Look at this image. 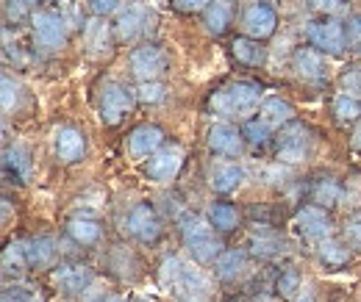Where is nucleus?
Wrapping results in <instances>:
<instances>
[{
  "mask_svg": "<svg viewBox=\"0 0 361 302\" xmlns=\"http://www.w3.org/2000/svg\"><path fill=\"white\" fill-rule=\"evenodd\" d=\"M159 283L178 302H212V297H214L212 277L203 269H197L195 263L178 258V256H167L161 260Z\"/></svg>",
  "mask_w": 361,
  "mask_h": 302,
  "instance_id": "obj_1",
  "label": "nucleus"
},
{
  "mask_svg": "<svg viewBox=\"0 0 361 302\" xmlns=\"http://www.w3.org/2000/svg\"><path fill=\"white\" fill-rule=\"evenodd\" d=\"M264 100V89L256 81H247V78H239V81H231L228 87L217 89L212 97H209V111L220 120H245L247 114L259 111Z\"/></svg>",
  "mask_w": 361,
  "mask_h": 302,
  "instance_id": "obj_2",
  "label": "nucleus"
},
{
  "mask_svg": "<svg viewBox=\"0 0 361 302\" xmlns=\"http://www.w3.org/2000/svg\"><path fill=\"white\" fill-rule=\"evenodd\" d=\"M178 227L189 256L197 260V263H214V260L223 256V244L214 236V227H212L209 216L203 219V216L197 214H183L178 219Z\"/></svg>",
  "mask_w": 361,
  "mask_h": 302,
  "instance_id": "obj_3",
  "label": "nucleus"
},
{
  "mask_svg": "<svg viewBox=\"0 0 361 302\" xmlns=\"http://www.w3.org/2000/svg\"><path fill=\"white\" fill-rule=\"evenodd\" d=\"M136 103L134 89H128L117 78H103L94 89V108L103 125H120Z\"/></svg>",
  "mask_w": 361,
  "mask_h": 302,
  "instance_id": "obj_4",
  "label": "nucleus"
},
{
  "mask_svg": "<svg viewBox=\"0 0 361 302\" xmlns=\"http://www.w3.org/2000/svg\"><path fill=\"white\" fill-rule=\"evenodd\" d=\"M31 37L39 50H61L70 42V23L56 8H37L31 17Z\"/></svg>",
  "mask_w": 361,
  "mask_h": 302,
  "instance_id": "obj_5",
  "label": "nucleus"
},
{
  "mask_svg": "<svg viewBox=\"0 0 361 302\" xmlns=\"http://www.w3.org/2000/svg\"><path fill=\"white\" fill-rule=\"evenodd\" d=\"M128 67H131V75L136 81H161L170 70V56L164 53V47L153 42H142L139 47L131 50L128 56Z\"/></svg>",
  "mask_w": 361,
  "mask_h": 302,
  "instance_id": "obj_6",
  "label": "nucleus"
},
{
  "mask_svg": "<svg viewBox=\"0 0 361 302\" xmlns=\"http://www.w3.org/2000/svg\"><path fill=\"white\" fill-rule=\"evenodd\" d=\"M306 39L312 47H317L325 56H342L348 47V37H345V23H339L331 14H322L319 20L306 23Z\"/></svg>",
  "mask_w": 361,
  "mask_h": 302,
  "instance_id": "obj_7",
  "label": "nucleus"
},
{
  "mask_svg": "<svg viewBox=\"0 0 361 302\" xmlns=\"http://www.w3.org/2000/svg\"><path fill=\"white\" fill-rule=\"evenodd\" d=\"M153 8L142 0L134 3H126L114 20V34H117V42H136L142 39L150 28H153Z\"/></svg>",
  "mask_w": 361,
  "mask_h": 302,
  "instance_id": "obj_8",
  "label": "nucleus"
},
{
  "mask_svg": "<svg viewBox=\"0 0 361 302\" xmlns=\"http://www.w3.org/2000/svg\"><path fill=\"white\" fill-rule=\"evenodd\" d=\"M309 153H312V133H309L306 125L289 122V125L281 128L278 139H275V156H278V161H283V164H300V161L309 158Z\"/></svg>",
  "mask_w": 361,
  "mask_h": 302,
  "instance_id": "obj_9",
  "label": "nucleus"
},
{
  "mask_svg": "<svg viewBox=\"0 0 361 302\" xmlns=\"http://www.w3.org/2000/svg\"><path fill=\"white\" fill-rule=\"evenodd\" d=\"M239 23H242L245 37H253V39L264 42V39H270L272 34H275V28H278V11L267 0H250L245 6V11H242Z\"/></svg>",
  "mask_w": 361,
  "mask_h": 302,
  "instance_id": "obj_10",
  "label": "nucleus"
},
{
  "mask_svg": "<svg viewBox=\"0 0 361 302\" xmlns=\"http://www.w3.org/2000/svg\"><path fill=\"white\" fill-rule=\"evenodd\" d=\"M180 167H183V147L176 144V141H170V144L159 147V150L147 158V164H145V177L153 180V183H170V180L178 177Z\"/></svg>",
  "mask_w": 361,
  "mask_h": 302,
  "instance_id": "obj_11",
  "label": "nucleus"
},
{
  "mask_svg": "<svg viewBox=\"0 0 361 302\" xmlns=\"http://www.w3.org/2000/svg\"><path fill=\"white\" fill-rule=\"evenodd\" d=\"M126 230L136 241L153 244L161 236V219H159L156 208L150 203H136L134 208L126 214Z\"/></svg>",
  "mask_w": 361,
  "mask_h": 302,
  "instance_id": "obj_12",
  "label": "nucleus"
},
{
  "mask_svg": "<svg viewBox=\"0 0 361 302\" xmlns=\"http://www.w3.org/2000/svg\"><path fill=\"white\" fill-rule=\"evenodd\" d=\"M295 230L306 239V241H312V244H319V241H325V239H331L334 236V222H331V216L328 211L322 208V206H303L298 214H295Z\"/></svg>",
  "mask_w": 361,
  "mask_h": 302,
  "instance_id": "obj_13",
  "label": "nucleus"
},
{
  "mask_svg": "<svg viewBox=\"0 0 361 302\" xmlns=\"http://www.w3.org/2000/svg\"><path fill=\"white\" fill-rule=\"evenodd\" d=\"M325 53H319L317 47H298L292 56V70L303 84L319 87L328 81V64L322 58Z\"/></svg>",
  "mask_w": 361,
  "mask_h": 302,
  "instance_id": "obj_14",
  "label": "nucleus"
},
{
  "mask_svg": "<svg viewBox=\"0 0 361 302\" xmlns=\"http://www.w3.org/2000/svg\"><path fill=\"white\" fill-rule=\"evenodd\" d=\"M209 150L214 153V156H223V158H239L242 156V150H245V133L236 128V125H231V122H214L212 128H209Z\"/></svg>",
  "mask_w": 361,
  "mask_h": 302,
  "instance_id": "obj_15",
  "label": "nucleus"
},
{
  "mask_svg": "<svg viewBox=\"0 0 361 302\" xmlns=\"http://www.w3.org/2000/svg\"><path fill=\"white\" fill-rule=\"evenodd\" d=\"M53 150L59 156V161L64 164H78L87 156V136L84 130L75 125H61L53 133Z\"/></svg>",
  "mask_w": 361,
  "mask_h": 302,
  "instance_id": "obj_16",
  "label": "nucleus"
},
{
  "mask_svg": "<svg viewBox=\"0 0 361 302\" xmlns=\"http://www.w3.org/2000/svg\"><path fill=\"white\" fill-rule=\"evenodd\" d=\"M159 147H164V130L153 122H142L128 133V156L134 161H147Z\"/></svg>",
  "mask_w": 361,
  "mask_h": 302,
  "instance_id": "obj_17",
  "label": "nucleus"
},
{
  "mask_svg": "<svg viewBox=\"0 0 361 302\" xmlns=\"http://www.w3.org/2000/svg\"><path fill=\"white\" fill-rule=\"evenodd\" d=\"M114 25L109 23V17H92L90 23L84 25V47L92 58H103L111 53L114 47Z\"/></svg>",
  "mask_w": 361,
  "mask_h": 302,
  "instance_id": "obj_18",
  "label": "nucleus"
},
{
  "mask_svg": "<svg viewBox=\"0 0 361 302\" xmlns=\"http://www.w3.org/2000/svg\"><path fill=\"white\" fill-rule=\"evenodd\" d=\"M53 283L64 294H87L90 286L94 283V275L84 263H61L53 269Z\"/></svg>",
  "mask_w": 361,
  "mask_h": 302,
  "instance_id": "obj_19",
  "label": "nucleus"
},
{
  "mask_svg": "<svg viewBox=\"0 0 361 302\" xmlns=\"http://www.w3.org/2000/svg\"><path fill=\"white\" fill-rule=\"evenodd\" d=\"M31 153L25 144H8L3 150V177L8 183H17L23 186L28 177H31Z\"/></svg>",
  "mask_w": 361,
  "mask_h": 302,
  "instance_id": "obj_20",
  "label": "nucleus"
},
{
  "mask_svg": "<svg viewBox=\"0 0 361 302\" xmlns=\"http://www.w3.org/2000/svg\"><path fill=\"white\" fill-rule=\"evenodd\" d=\"M245 180V170L236 164V161H217L212 164L209 170V186L217 191V194H231L242 186Z\"/></svg>",
  "mask_w": 361,
  "mask_h": 302,
  "instance_id": "obj_21",
  "label": "nucleus"
},
{
  "mask_svg": "<svg viewBox=\"0 0 361 302\" xmlns=\"http://www.w3.org/2000/svg\"><path fill=\"white\" fill-rule=\"evenodd\" d=\"M233 23V0H212L203 11V28L212 37H223Z\"/></svg>",
  "mask_w": 361,
  "mask_h": 302,
  "instance_id": "obj_22",
  "label": "nucleus"
},
{
  "mask_svg": "<svg viewBox=\"0 0 361 302\" xmlns=\"http://www.w3.org/2000/svg\"><path fill=\"white\" fill-rule=\"evenodd\" d=\"M259 120H264L270 128H283L295 122V106L283 97H264L259 106Z\"/></svg>",
  "mask_w": 361,
  "mask_h": 302,
  "instance_id": "obj_23",
  "label": "nucleus"
},
{
  "mask_svg": "<svg viewBox=\"0 0 361 302\" xmlns=\"http://www.w3.org/2000/svg\"><path fill=\"white\" fill-rule=\"evenodd\" d=\"M67 233H70V239H73L75 244H81V247H94V244H100V239H103V225H100L97 219H92V216H73V219L67 222Z\"/></svg>",
  "mask_w": 361,
  "mask_h": 302,
  "instance_id": "obj_24",
  "label": "nucleus"
},
{
  "mask_svg": "<svg viewBox=\"0 0 361 302\" xmlns=\"http://www.w3.org/2000/svg\"><path fill=\"white\" fill-rule=\"evenodd\" d=\"M231 53L245 67H262L267 61V47L262 44V39H253V37H236L231 42Z\"/></svg>",
  "mask_w": 361,
  "mask_h": 302,
  "instance_id": "obj_25",
  "label": "nucleus"
},
{
  "mask_svg": "<svg viewBox=\"0 0 361 302\" xmlns=\"http://www.w3.org/2000/svg\"><path fill=\"white\" fill-rule=\"evenodd\" d=\"M245 269H247V253L245 250H226L220 258L214 260V275L220 280H226V283L242 277Z\"/></svg>",
  "mask_w": 361,
  "mask_h": 302,
  "instance_id": "obj_26",
  "label": "nucleus"
},
{
  "mask_svg": "<svg viewBox=\"0 0 361 302\" xmlns=\"http://www.w3.org/2000/svg\"><path fill=\"white\" fill-rule=\"evenodd\" d=\"M25 253H28V266L31 269H45L56 258V239L53 236H37L25 241Z\"/></svg>",
  "mask_w": 361,
  "mask_h": 302,
  "instance_id": "obj_27",
  "label": "nucleus"
},
{
  "mask_svg": "<svg viewBox=\"0 0 361 302\" xmlns=\"http://www.w3.org/2000/svg\"><path fill=\"white\" fill-rule=\"evenodd\" d=\"M331 108H334V117H336L339 125H353L361 120V100L353 94H345V92L336 94Z\"/></svg>",
  "mask_w": 361,
  "mask_h": 302,
  "instance_id": "obj_28",
  "label": "nucleus"
},
{
  "mask_svg": "<svg viewBox=\"0 0 361 302\" xmlns=\"http://www.w3.org/2000/svg\"><path fill=\"white\" fill-rule=\"evenodd\" d=\"M317 256H319V260L325 266H345L350 260V247L342 244V241H336L331 236V239H325V241L317 244Z\"/></svg>",
  "mask_w": 361,
  "mask_h": 302,
  "instance_id": "obj_29",
  "label": "nucleus"
},
{
  "mask_svg": "<svg viewBox=\"0 0 361 302\" xmlns=\"http://www.w3.org/2000/svg\"><path fill=\"white\" fill-rule=\"evenodd\" d=\"M209 222H212L214 230L231 233V230H236V225H239V211H236L231 203H214V206L209 208Z\"/></svg>",
  "mask_w": 361,
  "mask_h": 302,
  "instance_id": "obj_30",
  "label": "nucleus"
},
{
  "mask_svg": "<svg viewBox=\"0 0 361 302\" xmlns=\"http://www.w3.org/2000/svg\"><path fill=\"white\" fill-rule=\"evenodd\" d=\"M312 200L322 208H331V206H339L345 200V189L336 183V180H317L314 189H312Z\"/></svg>",
  "mask_w": 361,
  "mask_h": 302,
  "instance_id": "obj_31",
  "label": "nucleus"
},
{
  "mask_svg": "<svg viewBox=\"0 0 361 302\" xmlns=\"http://www.w3.org/2000/svg\"><path fill=\"white\" fill-rule=\"evenodd\" d=\"M28 269V253H25V241H8V247L3 250V272H23Z\"/></svg>",
  "mask_w": 361,
  "mask_h": 302,
  "instance_id": "obj_32",
  "label": "nucleus"
},
{
  "mask_svg": "<svg viewBox=\"0 0 361 302\" xmlns=\"http://www.w3.org/2000/svg\"><path fill=\"white\" fill-rule=\"evenodd\" d=\"M278 294L281 297H286L289 302H298L300 300V294H303V277L295 272V269H286L281 277H278Z\"/></svg>",
  "mask_w": 361,
  "mask_h": 302,
  "instance_id": "obj_33",
  "label": "nucleus"
},
{
  "mask_svg": "<svg viewBox=\"0 0 361 302\" xmlns=\"http://www.w3.org/2000/svg\"><path fill=\"white\" fill-rule=\"evenodd\" d=\"M136 103H145V106H156L167 97V87L161 81H142L139 87L134 89Z\"/></svg>",
  "mask_w": 361,
  "mask_h": 302,
  "instance_id": "obj_34",
  "label": "nucleus"
},
{
  "mask_svg": "<svg viewBox=\"0 0 361 302\" xmlns=\"http://www.w3.org/2000/svg\"><path fill=\"white\" fill-rule=\"evenodd\" d=\"M20 100H23V84L14 81L8 73H3V111L11 114L20 108Z\"/></svg>",
  "mask_w": 361,
  "mask_h": 302,
  "instance_id": "obj_35",
  "label": "nucleus"
},
{
  "mask_svg": "<svg viewBox=\"0 0 361 302\" xmlns=\"http://www.w3.org/2000/svg\"><path fill=\"white\" fill-rule=\"evenodd\" d=\"M286 250L283 239L281 236H256L253 239V256H262V258H275Z\"/></svg>",
  "mask_w": 361,
  "mask_h": 302,
  "instance_id": "obj_36",
  "label": "nucleus"
},
{
  "mask_svg": "<svg viewBox=\"0 0 361 302\" xmlns=\"http://www.w3.org/2000/svg\"><path fill=\"white\" fill-rule=\"evenodd\" d=\"M270 125L264 122V120H247L245 122V128H242V133H245V141H250L253 147H262V144H267L270 141Z\"/></svg>",
  "mask_w": 361,
  "mask_h": 302,
  "instance_id": "obj_37",
  "label": "nucleus"
},
{
  "mask_svg": "<svg viewBox=\"0 0 361 302\" xmlns=\"http://www.w3.org/2000/svg\"><path fill=\"white\" fill-rule=\"evenodd\" d=\"M3 14H6V23H14V25H20L25 20L31 23V17H34V11H31V6L25 0H6Z\"/></svg>",
  "mask_w": 361,
  "mask_h": 302,
  "instance_id": "obj_38",
  "label": "nucleus"
},
{
  "mask_svg": "<svg viewBox=\"0 0 361 302\" xmlns=\"http://www.w3.org/2000/svg\"><path fill=\"white\" fill-rule=\"evenodd\" d=\"M342 236H345V244L350 250H359L361 253V211L350 214L342 225Z\"/></svg>",
  "mask_w": 361,
  "mask_h": 302,
  "instance_id": "obj_39",
  "label": "nucleus"
},
{
  "mask_svg": "<svg viewBox=\"0 0 361 302\" xmlns=\"http://www.w3.org/2000/svg\"><path fill=\"white\" fill-rule=\"evenodd\" d=\"M345 37H348V47L353 53H361V14H353L345 23Z\"/></svg>",
  "mask_w": 361,
  "mask_h": 302,
  "instance_id": "obj_40",
  "label": "nucleus"
},
{
  "mask_svg": "<svg viewBox=\"0 0 361 302\" xmlns=\"http://www.w3.org/2000/svg\"><path fill=\"white\" fill-rule=\"evenodd\" d=\"M87 8L92 11V17H111L120 14V0H87Z\"/></svg>",
  "mask_w": 361,
  "mask_h": 302,
  "instance_id": "obj_41",
  "label": "nucleus"
},
{
  "mask_svg": "<svg viewBox=\"0 0 361 302\" xmlns=\"http://www.w3.org/2000/svg\"><path fill=\"white\" fill-rule=\"evenodd\" d=\"M3 302H39V297L28 286H8L3 291Z\"/></svg>",
  "mask_w": 361,
  "mask_h": 302,
  "instance_id": "obj_42",
  "label": "nucleus"
},
{
  "mask_svg": "<svg viewBox=\"0 0 361 302\" xmlns=\"http://www.w3.org/2000/svg\"><path fill=\"white\" fill-rule=\"evenodd\" d=\"M339 87H342L345 94H353V97H359L361 100V70H348V73L342 75Z\"/></svg>",
  "mask_w": 361,
  "mask_h": 302,
  "instance_id": "obj_43",
  "label": "nucleus"
},
{
  "mask_svg": "<svg viewBox=\"0 0 361 302\" xmlns=\"http://www.w3.org/2000/svg\"><path fill=\"white\" fill-rule=\"evenodd\" d=\"M212 0H170V6L180 14H203Z\"/></svg>",
  "mask_w": 361,
  "mask_h": 302,
  "instance_id": "obj_44",
  "label": "nucleus"
},
{
  "mask_svg": "<svg viewBox=\"0 0 361 302\" xmlns=\"http://www.w3.org/2000/svg\"><path fill=\"white\" fill-rule=\"evenodd\" d=\"M309 6L319 14H334V11H339L342 0H309Z\"/></svg>",
  "mask_w": 361,
  "mask_h": 302,
  "instance_id": "obj_45",
  "label": "nucleus"
},
{
  "mask_svg": "<svg viewBox=\"0 0 361 302\" xmlns=\"http://www.w3.org/2000/svg\"><path fill=\"white\" fill-rule=\"evenodd\" d=\"M353 147L361 150V122L356 125V130H353Z\"/></svg>",
  "mask_w": 361,
  "mask_h": 302,
  "instance_id": "obj_46",
  "label": "nucleus"
},
{
  "mask_svg": "<svg viewBox=\"0 0 361 302\" xmlns=\"http://www.w3.org/2000/svg\"><path fill=\"white\" fill-rule=\"evenodd\" d=\"M31 8H37V6H42V3H50V0H25Z\"/></svg>",
  "mask_w": 361,
  "mask_h": 302,
  "instance_id": "obj_47",
  "label": "nucleus"
},
{
  "mask_svg": "<svg viewBox=\"0 0 361 302\" xmlns=\"http://www.w3.org/2000/svg\"><path fill=\"white\" fill-rule=\"evenodd\" d=\"M134 302H153V300H147V297H136Z\"/></svg>",
  "mask_w": 361,
  "mask_h": 302,
  "instance_id": "obj_48",
  "label": "nucleus"
}]
</instances>
